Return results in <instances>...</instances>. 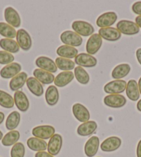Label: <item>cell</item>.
<instances>
[{
	"mask_svg": "<svg viewBox=\"0 0 141 157\" xmlns=\"http://www.w3.org/2000/svg\"><path fill=\"white\" fill-rule=\"evenodd\" d=\"M28 79V75L25 72H21L13 78L9 82V87L13 91H19L24 86Z\"/></svg>",
	"mask_w": 141,
	"mask_h": 157,
	"instance_id": "cell-24",
	"label": "cell"
},
{
	"mask_svg": "<svg viewBox=\"0 0 141 157\" xmlns=\"http://www.w3.org/2000/svg\"><path fill=\"white\" fill-rule=\"evenodd\" d=\"M135 55H136V58L138 59V62L141 65V48H139L137 49L136 52H135Z\"/></svg>",
	"mask_w": 141,
	"mask_h": 157,
	"instance_id": "cell-42",
	"label": "cell"
},
{
	"mask_svg": "<svg viewBox=\"0 0 141 157\" xmlns=\"http://www.w3.org/2000/svg\"><path fill=\"white\" fill-rule=\"evenodd\" d=\"M73 113L75 118L81 123H85L89 121L90 118V113L87 108L80 103H75L72 107Z\"/></svg>",
	"mask_w": 141,
	"mask_h": 157,
	"instance_id": "cell-16",
	"label": "cell"
},
{
	"mask_svg": "<svg viewBox=\"0 0 141 157\" xmlns=\"http://www.w3.org/2000/svg\"><path fill=\"white\" fill-rule=\"evenodd\" d=\"M59 94L58 88L54 85H51L47 88L45 93V99L47 103L50 106H54L59 101Z\"/></svg>",
	"mask_w": 141,
	"mask_h": 157,
	"instance_id": "cell-28",
	"label": "cell"
},
{
	"mask_svg": "<svg viewBox=\"0 0 141 157\" xmlns=\"http://www.w3.org/2000/svg\"><path fill=\"white\" fill-rule=\"evenodd\" d=\"M14 102L17 109L22 112L28 111L30 104L29 101L25 94L21 91H15L14 94Z\"/></svg>",
	"mask_w": 141,
	"mask_h": 157,
	"instance_id": "cell-18",
	"label": "cell"
},
{
	"mask_svg": "<svg viewBox=\"0 0 141 157\" xmlns=\"http://www.w3.org/2000/svg\"><path fill=\"white\" fill-rule=\"evenodd\" d=\"M116 29L120 32V33L127 36H134L140 32V28L135 22L125 20L118 21Z\"/></svg>",
	"mask_w": 141,
	"mask_h": 157,
	"instance_id": "cell-3",
	"label": "cell"
},
{
	"mask_svg": "<svg viewBox=\"0 0 141 157\" xmlns=\"http://www.w3.org/2000/svg\"><path fill=\"white\" fill-rule=\"evenodd\" d=\"M17 43L20 48L24 51H29L32 47V39L26 30L21 29L17 31Z\"/></svg>",
	"mask_w": 141,
	"mask_h": 157,
	"instance_id": "cell-6",
	"label": "cell"
},
{
	"mask_svg": "<svg viewBox=\"0 0 141 157\" xmlns=\"http://www.w3.org/2000/svg\"><path fill=\"white\" fill-rule=\"evenodd\" d=\"M74 75L78 82L82 85H86L89 82L90 78L87 72H86L82 67H77L74 70Z\"/></svg>",
	"mask_w": 141,
	"mask_h": 157,
	"instance_id": "cell-35",
	"label": "cell"
},
{
	"mask_svg": "<svg viewBox=\"0 0 141 157\" xmlns=\"http://www.w3.org/2000/svg\"><path fill=\"white\" fill-rule=\"evenodd\" d=\"M136 155L137 157H141V140L138 142L136 148Z\"/></svg>",
	"mask_w": 141,
	"mask_h": 157,
	"instance_id": "cell-41",
	"label": "cell"
},
{
	"mask_svg": "<svg viewBox=\"0 0 141 157\" xmlns=\"http://www.w3.org/2000/svg\"><path fill=\"white\" fill-rule=\"evenodd\" d=\"M14 98L6 91L0 90V105L6 109H10L14 107Z\"/></svg>",
	"mask_w": 141,
	"mask_h": 157,
	"instance_id": "cell-36",
	"label": "cell"
},
{
	"mask_svg": "<svg viewBox=\"0 0 141 157\" xmlns=\"http://www.w3.org/2000/svg\"><path fill=\"white\" fill-rule=\"evenodd\" d=\"M25 155V147L23 143H17L13 146L10 150L11 157H24Z\"/></svg>",
	"mask_w": 141,
	"mask_h": 157,
	"instance_id": "cell-37",
	"label": "cell"
},
{
	"mask_svg": "<svg viewBox=\"0 0 141 157\" xmlns=\"http://www.w3.org/2000/svg\"><path fill=\"white\" fill-rule=\"evenodd\" d=\"M0 35L8 39H13L16 37L17 31L9 24L0 22Z\"/></svg>",
	"mask_w": 141,
	"mask_h": 157,
	"instance_id": "cell-34",
	"label": "cell"
},
{
	"mask_svg": "<svg viewBox=\"0 0 141 157\" xmlns=\"http://www.w3.org/2000/svg\"><path fill=\"white\" fill-rule=\"evenodd\" d=\"M21 120L20 113L14 111L8 116L6 121V128L9 131H13L17 128Z\"/></svg>",
	"mask_w": 141,
	"mask_h": 157,
	"instance_id": "cell-31",
	"label": "cell"
},
{
	"mask_svg": "<svg viewBox=\"0 0 141 157\" xmlns=\"http://www.w3.org/2000/svg\"><path fill=\"white\" fill-rule=\"evenodd\" d=\"M72 29L81 37L91 36L95 31L93 26L91 24L81 20L74 21L72 24Z\"/></svg>",
	"mask_w": 141,
	"mask_h": 157,
	"instance_id": "cell-2",
	"label": "cell"
},
{
	"mask_svg": "<svg viewBox=\"0 0 141 157\" xmlns=\"http://www.w3.org/2000/svg\"><path fill=\"white\" fill-rule=\"evenodd\" d=\"M35 157H54L53 156L51 155L48 152H47L45 151H38L35 154Z\"/></svg>",
	"mask_w": 141,
	"mask_h": 157,
	"instance_id": "cell-40",
	"label": "cell"
},
{
	"mask_svg": "<svg viewBox=\"0 0 141 157\" xmlns=\"http://www.w3.org/2000/svg\"><path fill=\"white\" fill-rule=\"evenodd\" d=\"M127 84L126 81L123 80H114L106 84L104 91L109 94H120L125 91Z\"/></svg>",
	"mask_w": 141,
	"mask_h": 157,
	"instance_id": "cell-4",
	"label": "cell"
},
{
	"mask_svg": "<svg viewBox=\"0 0 141 157\" xmlns=\"http://www.w3.org/2000/svg\"><path fill=\"white\" fill-rule=\"evenodd\" d=\"M62 146V137L60 134H55L51 138L47 145L48 152L52 156H56L59 153Z\"/></svg>",
	"mask_w": 141,
	"mask_h": 157,
	"instance_id": "cell-17",
	"label": "cell"
},
{
	"mask_svg": "<svg viewBox=\"0 0 141 157\" xmlns=\"http://www.w3.org/2000/svg\"><path fill=\"white\" fill-rule=\"evenodd\" d=\"M74 76V74L72 71H62L55 78L54 84L55 86L64 87L72 82Z\"/></svg>",
	"mask_w": 141,
	"mask_h": 157,
	"instance_id": "cell-21",
	"label": "cell"
},
{
	"mask_svg": "<svg viewBox=\"0 0 141 157\" xmlns=\"http://www.w3.org/2000/svg\"><path fill=\"white\" fill-rule=\"evenodd\" d=\"M4 18L7 24L13 28H18L21 25V18L17 10L12 7H7L4 10Z\"/></svg>",
	"mask_w": 141,
	"mask_h": 157,
	"instance_id": "cell-13",
	"label": "cell"
},
{
	"mask_svg": "<svg viewBox=\"0 0 141 157\" xmlns=\"http://www.w3.org/2000/svg\"><path fill=\"white\" fill-rule=\"evenodd\" d=\"M4 118H5L4 113L3 112H0V124H1L4 122Z\"/></svg>",
	"mask_w": 141,
	"mask_h": 157,
	"instance_id": "cell-44",
	"label": "cell"
},
{
	"mask_svg": "<svg viewBox=\"0 0 141 157\" xmlns=\"http://www.w3.org/2000/svg\"><path fill=\"white\" fill-rule=\"evenodd\" d=\"M27 145L30 150L32 151H45L47 149V143L44 140L38 139L36 137H31L27 140Z\"/></svg>",
	"mask_w": 141,
	"mask_h": 157,
	"instance_id": "cell-25",
	"label": "cell"
},
{
	"mask_svg": "<svg viewBox=\"0 0 141 157\" xmlns=\"http://www.w3.org/2000/svg\"><path fill=\"white\" fill-rule=\"evenodd\" d=\"M136 107H137V109L139 111V112H141V99L138 102L137 105H136Z\"/></svg>",
	"mask_w": 141,
	"mask_h": 157,
	"instance_id": "cell-45",
	"label": "cell"
},
{
	"mask_svg": "<svg viewBox=\"0 0 141 157\" xmlns=\"http://www.w3.org/2000/svg\"><path fill=\"white\" fill-rule=\"evenodd\" d=\"M0 47L4 51L10 53H17L20 51V47L13 39L3 38L0 40Z\"/></svg>",
	"mask_w": 141,
	"mask_h": 157,
	"instance_id": "cell-29",
	"label": "cell"
},
{
	"mask_svg": "<svg viewBox=\"0 0 141 157\" xmlns=\"http://www.w3.org/2000/svg\"><path fill=\"white\" fill-rule=\"evenodd\" d=\"M60 40L64 45L73 47H80L82 44V38L74 31H66L61 34Z\"/></svg>",
	"mask_w": 141,
	"mask_h": 157,
	"instance_id": "cell-1",
	"label": "cell"
},
{
	"mask_svg": "<svg viewBox=\"0 0 141 157\" xmlns=\"http://www.w3.org/2000/svg\"><path fill=\"white\" fill-rule=\"evenodd\" d=\"M75 63H76L79 67H87L91 68L96 66L97 63V59L93 56L89 55L88 53H82L78 54L75 58Z\"/></svg>",
	"mask_w": 141,
	"mask_h": 157,
	"instance_id": "cell-11",
	"label": "cell"
},
{
	"mask_svg": "<svg viewBox=\"0 0 141 157\" xmlns=\"http://www.w3.org/2000/svg\"><path fill=\"white\" fill-rule=\"evenodd\" d=\"M21 66L17 62H12L5 66L0 71V75L4 79H10L16 76L20 73Z\"/></svg>",
	"mask_w": 141,
	"mask_h": 157,
	"instance_id": "cell-12",
	"label": "cell"
},
{
	"mask_svg": "<svg viewBox=\"0 0 141 157\" xmlns=\"http://www.w3.org/2000/svg\"><path fill=\"white\" fill-rule=\"evenodd\" d=\"M55 129L51 125H40L35 127L32 130V134L34 137L42 140L51 139L55 134Z\"/></svg>",
	"mask_w": 141,
	"mask_h": 157,
	"instance_id": "cell-5",
	"label": "cell"
},
{
	"mask_svg": "<svg viewBox=\"0 0 141 157\" xmlns=\"http://www.w3.org/2000/svg\"><path fill=\"white\" fill-rule=\"evenodd\" d=\"M138 89H139V92L141 95V77L140 78L139 80H138Z\"/></svg>",
	"mask_w": 141,
	"mask_h": 157,
	"instance_id": "cell-46",
	"label": "cell"
},
{
	"mask_svg": "<svg viewBox=\"0 0 141 157\" xmlns=\"http://www.w3.org/2000/svg\"><path fill=\"white\" fill-rule=\"evenodd\" d=\"M132 11L135 14L138 15V16H141V2H137L132 5Z\"/></svg>",
	"mask_w": 141,
	"mask_h": 157,
	"instance_id": "cell-39",
	"label": "cell"
},
{
	"mask_svg": "<svg viewBox=\"0 0 141 157\" xmlns=\"http://www.w3.org/2000/svg\"><path fill=\"white\" fill-rule=\"evenodd\" d=\"M33 75L34 78L43 85H49L55 80V77L53 74L40 69H35L33 71Z\"/></svg>",
	"mask_w": 141,
	"mask_h": 157,
	"instance_id": "cell-23",
	"label": "cell"
},
{
	"mask_svg": "<svg viewBox=\"0 0 141 157\" xmlns=\"http://www.w3.org/2000/svg\"><path fill=\"white\" fill-rule=\"evenodd\" d=\"M131 71V67L128 64H120L113 69L112 75L115 80H120L127 76Z\"/></svg>",
	"mask_w": 141,
	"mask_h": 157,
	"instance_id": "cell-30",
	"label": "cell"
},
{
	"mask_svg": "<svg viewBox=\"0 0 141 157\" xmlns=\"http://www.w3.org/2000/svg\"><path fill=\"white\" fill-rule=\"evenodd\" d=\"M102 44V38L98 33L93 34L89 37L86 44V52L89 55H95L100 50Z\"/></svg>",
	"mask_w": 141,
	"mask_h": 157,
	"instance_id": "cell-7",
	"label": "cell"
},
{
	"mask_svg": "<svg viewBox=\"0 0 141 157\" xmlns=\"http://www.w3.org/2000/svg\"><path fill=\"white\" fill-rule=\"evenodd\" d=\"M135 24H137L139 28H141V16H137L135 17Z\"/></svg>",
	"mask_w": 141,
	"mask_h": 157,
	"instance_id": "cell-43",
	"label": "cell"
},
{
	"mask_svg": "<svg viewBox=\"0 0 141 157\" xmlns=\"http://www.w3.org/2000/svg\"><path fill=\"white\" fill-rule=\"evenodd\" d=\"M100 146V139L96 136L91 137L85 145V153L87 157H93L97 154Z\"/></svg>",
	"mask_w": 141,
	"mask_h": 157,
	"instance_id": "cell-19",
	"label": "cell"
},
{
	"mask_svg": "<svg viewBox=\"0 0 141 157\" xmlns=\"http://www.w3.org/2000/svg\"><path fill=\"white\" fill-rule=\"evenodd\" d=\"M122 144V140L117 136H111L106 139L100 145L102 151L111 152L117 150Z\"/></svg>",
	"mask_w": 141,
	"mask_h": 157,
	"instance_id": "cell-15",
	"label": "cell"
},
{
	"mask_svg": "<svg viewBox=\"0 0 141 157\" xmlns=\"http://www.w3.org/2000/svg\"><path fill=\"white\" fill-rule=\"evenodd\" d=\"M15 58L12 53L5 51H0V64H9L14 61Z\"/></svg>",
	"mask_w": 141,
	"mask_h": 157,
	"instance_id": "cell-38",
	"label": "cell"
},
{
	"mask_svg": "<svg viewBox=\"0 0 141 157\" xmlns=\"http://www.w3.org/2000/svg\"><path fill=\"white\" fill-rule=\"evenodd\" d=\"M27 87L31 93L37 97H40L44 93V87L41 82H40L34 77L29 78L26 80Z\"/></svg>",
	"mask_w": 141,
	"mask_h": 157,
	"instance_id": "cell-22",
	"label": "cell"
},
{
	"mask_svg": "<svg viewBox=\"0 0 141 157\" xmlns=\"http://www.w3.org/2000/svg\"><path fill=\"white\" fill-rule=\"evenodd\" d=\"M97 128L96 122L91 121L83 123L77 129V133L81 136H89L93 134Z\"/></svg>",
	"mask_w": 141,
	"mask_h": 157,
	"instance_id": "cell-20",
	"label": "cell"
},
{
	"mask_svg": "<svg viewBox=\"0 0 141 157\" xmlns=\"http://www.w3.org/2000/svg\"><path fill=\"white\" fill-rule=\"evenodd\" d=\"M55 62L58 69L63 71H71L75 68V62L71 59L58 57Z\"/></svg>",
	"mask_w": 141,
	"mask_h": 157,
	"instance_id": "cell-33",
	"label": "cell"
},
{
	"mask_svg": "<svg viewBox=\"0 0 141 157\" xmlns=\"http://www.w3.org/2000/svg\"><path fill=\"white\" fill-rule=\"evenodd\" d=\"M98 34L102 39L110 42L118 41L121 37L120 32L113 27L100 29L98 31Z\"/></svg>",
	"mask_w": 141,
	"mask_h": 157,
	"instance_id": "cell-14",
	"label": "cell"
},
{
	"mask_svg": "<svg viewBox=\"0 0 141 157\" xmlns=\"http://www.w3.org/2000/svg\"><path fill=\"white\" fill-rule=\"evenodd\" d=\"M20 138V132L17 130L10 131L5 135L2 140V143L4 146L9 147V146L14 145Z\"/></svg>",
	"mask_w": 141,
	"mask_h": 157,
	"instance_id": "cell-32",
	"label": "cell"
},
{
	"mask_svg": "<svg viewBox=\"0 0 141 157\" xmlns=\"http://www.w3.org/2000/svg\"><path fill=\"white\" fill-rule=\"evenodd\" d=\"M117 14L114 12H107L100 15L96 20L97 26L102 28H108L113 25L117 20Z\"/></svg>",
	"mask_w": 141,
	"mask_h": 157,
	"instance_id": "cell-9",
	"label": "cell"
},
{
	"mask_svg": "<svg viewBox=\"0 0 141 157\" xmlns=\"http://www.w3.org/2000/svg\"><path fill=\"white\" fill-rule=\"evenodd\" d=\"M59 57L67 59L75 58L78 55V51L76 48L67 45H62L56 51Z\"/></svg>",
	"mask_w": 141,
	"mask_h": 157,
	"instance_id": "cell-26",
	"label": "cell"
},
{
	"mask_svg": "<svg viewBox=\"0 0 141 157\" xmlns=\"http://www.w3.org/2000/svg\"><path fill=\"white\" fill-rule=\"evenodd\" d=\"M35 64L39 69L44 70L51 74L55 73L58 71V67L56 66L55 62L48 57L41 56L37 58L35 60Z\"/></svg>",
	"mask_w": 141,
	"mask_h": 157,
	"instance_id": "cell-8",
	"label": "cell"
},
{
	"mask_svg": "<svg viewBox=\"0 0 141 157\" xmlns=\"http://www.w3.org/2000/svg\"><path fill=\"white\" fill-rule=\"evenodd\" d=\"M3 137H4L3 133H2V132L1 131H0V140H2V139H3Z\"/></svg>",
	"mask_w": 141,
	"mask_h": 157,
	"instance_id": "cell-47",
	"label": "cell"
},
{
	"mask_svg": "<svg viewBox=\"0 0 141 157\" xmlns=\"http://www.w3.org/2000/svg\"><path fill=\"white\" fill-rule=\"evenodd\" d=\"M126 94L129 100L137 101L140 98V92L138 83L135 80H130L127 84Z\"/></svg>",
	"mask_w": 141,
	"mask_h": 157,
	"instance_id": "cell-27",
	"label": "cell"
},
{
	"mask_svg": "<svg viewBox=\"0 0 141 157\" xmlns=\"http://www.w3.org/2000/svg\"><path fill=\"white\" fill-rule=\"evenodd\" d=\"M104 103L111 108H121L126 105L127 100L120 94H109L105 97Z\"/></svg>",
	"mask_w": 141,
	"mask_h": 157,
	"instance_id": "cell-10",
	"label": "cell"
}]
</instances>
